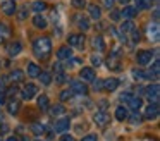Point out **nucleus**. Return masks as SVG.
Wrapping results in <instances>:
<instances>
[{"mask_svg":"<svg viewBox=\"0 0 160 141\" xmlns=\"http://www.w3.org/2000/svg\"><path fill=\"white\" fill-rule=\"evenodd\" d=\"M2 12H4L5 16H14V12H16L14 0H4V2H2Z\"/></svg>","mask_w":160,"mask_h":141,"instance_id":"obj_10","label":"nucleus"},{"mask_svg":"<svg viewBox=\"0 0 160 141\" xmlns=\"http://www.w3.org/2000/svg\"><path fill=\"white\" fill-rule=\"evenodd\" d=\"M38 141H42V139H38Z\"/></svg>","mask_w":160,"mask_h":141,"instance_id":"obj_58","label":"nucleus"},{"mask_svg":"<svg viewBox=\"0 0 160 141\" xmlns=\"http://www.w3.org/2000/svg\"><path fill=\"white\" fill-rule=\"evenodd\" d=\"M19 108H21V103H19L18 100H11V102L7 103V110H9V113H12V115H16V113L19 112Z\"/></svg>","mask_w":160,"mask_h":141,"instance_id":"obj_23","label":"nucleus"},{"mask_svg":"<svg viewBox=\"0 0 160 141\" xmlns=\"http://www.w3.org/2000/svg\"><path fill=\"white\" fill-rule=\"evenodd\" d=\"M40 72H42V71H40L38 65H36L35 62H29V64H28V76H29V78H38Z\"/></svg>","mask_w":160,"mask_h":141,"instance_id":"obj_24","label":"nucleus"},{"mask_svg":"<svg viewBox=\"0 0 160 141\" xmlns=\"http://www.w3.org/2000/svg\"><path fill=\"white\" fill-rule=\"evenodd\" d=\"M5 103V95L4 93H0V105H4Z\"/></svg>","mask_w":160,"mask_h":141,"instance_id":"obj_50","label":"nucleus"},{"mask_svg":"<svg viewBox=\"0 0 160 141\" xmlns=\"http://www.w3.org/2000/svg\"><path fill=\"white\" fill-rule=\"evenodd\" d=\"M67 81V76L64 74V72H57L55 74V83H59V84H62V83Z\"/></svg>","mask_w":160,"mask_h":141,"instance_id":"obj_38","label":"nucleus"},{"mask_svg":"<svg viewBox=\"0 0 160 141\" xmlns=\"http://www.w3.org/2000/svg\"><path fill=\"white\" fill-rule=\"evenodd\" d=\"M16 93H18V89H16V88H11V89L7 91V95H9V96H14Z\"/></svg>","mask_w":160,"mask_h":141,"instance_id":"obj_49","label":"nucleus"},{"mask_svg":"<svg viewBox=\"0 0 160 141\" xmlns=\"http://www.w3.org/2000/svg\"><path fill=\"white\" fill-rule=\"evenodd\" d=\"M71 96H72V91H71V89H64V91H60V100H62V102L69 100Z\"/></svg>","mask_w":160,"mask_h":141,"instance_id":"obj_39","label":"nucleus"},{"mask_svg":"<svg viewBox=\"0 0 160 141\" xmlns=\"http://www.w3.org/2000/svg\"><path fill=\"white\" fill-rule=\"evenodd\" d=\"M128 119H129V122H131L132 126H139V124H141V115H139L138 112H132V115L128 117Z\"/></svg>","mask_w":160,"mask_h":141,"instance_id":"obj_33","label":"nucleus"},{"mask_svg":"<svg viewBox=\"0 0 160 141\" xmlns=\"http://www.w3.org/2000/svg\"><path fill=\"white\" fill-rule=\"evenodd\" d=\"M91 83H93L95 91H102V89H103V81H100V79H97V78H95Z\"/></svg>","mask_w":160,"mask_h":141,"instance_id":"obj_37","label":"nucleus"},{"mask_svg":"<svg viewBox=\"0 0 160 141\" xmlns=\"http://www.w3.org/2000/svg\"><path fill=\"white\" fill-rule=\"evenodd\" d=\"M19 141H29V139H28V138L24 136V138H19Z\"/></svg>","mask_w":160,"mask_h":141,"instance_id":"obj_55","label":"nucleus"},{"mask_svg":"<svg viewBox=\"0 0 160 141\" xmlns=\"http://www.w3.org/2000/svg\"><path fill=\"white\" fill-rule=\"evenodd\" d=\"M21 50H22V45L19 43V41H14V43H11V45H9V48H7V52H9V55H11V57H16V55H19V53H21Z\"/></svg>","mask_w":160,"mask_h":141,"instance_id":"obj_17","label":"nucleus"},{"mask_svg":"<svg viewBox=\"0 0 160 141\" xmlns=\"http://www.w3.org/2000/svg\"><path fill=\"white\" fill-rule=\"evenodd\" d=\"M36 93H38V88H36L35 84H31V83H28V84L22 88L21 96L24 100H31V98H35V96H36Z\"/></svg>","mask_w":160,"mask_h":141,"instance_id":"obj_5","label":"nucleus"},{"mask_svg":"<svg viewBox=\"0 0 160 141\" xmlns=\"http://www.w3.org/2000/svg\"><path fill=\"white\" fill-rule=\"evenodd\" d=\"M71 91H72V95H86L88 86L79 81H71Z\"/></svg>","mask_w":160,"mask_h":141,"instance_id":"obj_7","label":"nucleus"},{"mask_svg":"<svg viewBox=\"0 0 160 141\" xmlns=\"http://www.w3.org/2000/svg\"><path fill=\"white\" fill-rule=\"evenodd\" d=\"M57 58H59V60H69V58H72V50H71V47H60L59 50H57Z\"/></svg>","mask_w":160,"mask_h":141,"instance_id":"obj_11","label":"nucleus"},{"mask_svg":"<svg viewBox=\"0 0 160 141\" xmlns=\"http://www.w3.org/2000/svg\"><path fill=\"white\" fill-rule=\"evenodd\" d=\"M78 28H79L81 31H88L90 29V21H88L86 17H78Z\"/></svg>","mask_w":160,"mask_h":141,"instance_id":"obj_30","label":"nucleus"},{"mask_svg":"<svg viewBox=\"0 0 160 141\" xmlns=\"http://www.w3.org/2000/svg\"><path fill=\"white\" fill-rule=\"evenodd\" d=\"M81 141H98V138H97V134H88V136H84Z\"/></svg>","mask_w":160,"mask_h":141,"instance_id":"obj_43","label":"nucleus"},{"mask_svg":"<svg viewBox=\"0 0 160 141\" xmlns=\"http://www.w3.org/2000/svg\"><path fill=\"white\" fill-rule=\"evenodd\" d=\"M28 7H21V10H19V19H26V16H28Z\"/></svg>","mask_w":160,"mask_h":141,"instance_id":"obj_44","label":"nucleus"},{"mask_svg":"<svg viewBox=\"0 0 160 141\" xmlns=\"http://www.w3.org/2000/svg\"><path fill=\"white\" fill-rule=\"evenodd\" d=\"M129 117V110L126 108V107H117V110H115V119L117 120H126Z\"/></svg>","mask_w":160,"mask_h":141,"instance_id":"obj_20","label":"nucleus"},{"mask_svg":"<svg viewBox=\"0 0 160 141\" xmlns=\"http://www.w3.org/2000/svg\"><path fill=\"white\" fill-rule=\"evenodd\" d=\"M5 81H7V78H0V93L5 91Z\"/></svg>","mask_w":160,"mask_h":141,"instance_id":"obj_45","label":"nucleus"},{"mask_svg":"<svg viewBox=\"0 0 160 141\" xmlns=\"http://www.w3.org/2000/svg\"><path fill=\"white\" fill-rule=\"evenodd\" d=\"M69 47H76L79 50L84 48V34H69Z\"/></svg>","mask_w":160,"mask_h":141,"instance_id":"obj_4","label":"nucleus"},{"mask_svg":"<svg viewBox=\"0 0 160 141\" xmlns=\"http://www.w3.org/2000/svg\"><path fill=\"white\" fill-rule=\"evenodd\" d=\"M7 141H19V138H16V136H11V138H7Z\"/></svg>","mask_w":160,"mask_h":141,"instance_id":"obj_53","label":"nucleus"},{"mask_svg":"<svg viewBox=\"0 0 160 141\" xmlns=\"http://www.w3.org/2000/svg\"><path fill=\"white\" fill-rule=\"evenodd\" d=\"M45 9H47V3L45 2H35V3H33V10H35V12H43Z\"/></svg>","mask_w":160,"mask_h":141,"instance_id":"obj_36","label":"nucleus"},{"mask_svg":"<svg viewBox=\"0 0 160 141\" xmlns=\"http://www.w3.org/2000/svg\"><path fill=\"white\" fill-rule=\"evenodd\" d=\"M136 14H138V9L136 7H124V10L121 12V16L124 17V19H128V21H131L132 17H136Z\"/></svg>","mask_w":160,"mask_h":141,"instance_id":"obj_16","label":"nucleus"},{"mask_svg":"<svg viewBox=\"0 0 160 141\" xmlns=\"http://www.w3.org/2000/svg\"><path fill=\"white\" fill-rule=\"evenodd\" d=\"M107 67L110 69V71H121V50H119V48H115L114 53L108 55Z\"/></svg>","mask_w":160,"mask_h":141,"instance_id":"obj_2","label":"nucleus"},{"mask_svg":"<svg viewBox=\"0 0 160 141\" xmlns=\"http://www.w3.org/2000/svg\"><path fill=\"white\" fill-rule=\"evenodd\" d=\"M53 69H55L57 72H64V65L60 64V62H57V64H53Z\"/></svg>","mask_w":160,"mask_h":141,"instance_id":"obj_47","label":"nucleus"},{"mask_svg":"<svg viewBox=\"0 0 160 141\" xmlns=\"http://www.w3.org/2000/svg\"><path fill=\"white\" fill-rule=\"evenodd\" d=\"M88 10H90V16L93 17V19H97V21L100 19V16H102V9H100L98 5H95V3H93V5L88 7Z\"/></svg>","mask_w":160,"mask_h":141,"instance_id":"obj_27","label":"nucleus"},{"mask_svg":"<svg viewBox=\"0 0 160 141\" xmlns=\"http://www.w3.org/2000/svg\"><path fill=\"white\" fill-rule=\"evenodd\" d=\"M7 79H9V81H12V83H22V79H24V72L16 69V71H12L11 74H9Z\"/></svg>","mask_w":160,"mask_h":141,"instance_id":"obj_19","label":"nucleus"},{"mask_svg":"<svg viewBox=\"0 0 160 141\" xmlns=\"http://www.w3.org/2000/svg\"><path fill=\"white\" fill-rule=\"evenodd\" d=\"M0 141H2V136H0Z\"/></svg>","mask_w":160,"mask_h":141,"instance_id":"obj_57","label":"nucleus"},{"mask_svg":"<svg viewBox=\"0 0 160 141\" xmlns=\"http://www.w3.org/2000/svg\"><path fill=\"white\" fill-rule=\"evenodd\" d=\"M138 9H150L152 7V0H136Z\"/></svg>","mask_w":160,"mask_h":141,"instance_id":"obj_35","label":"nucleus"},{"mask_svg":"<svg viewBox=\"0 0 160 141\" xmlns=\"http://www.w3.org/2000/svg\"><path fill=\"white\" fill-rule=\"evenodd\" d=\"M11 36V29H9V26H5V24H0V45L5 43V40Z\"/></svg>","mask_w":160,"mask_h":141,"instance_id":"obj_22","label":"nucleus"},{"mask_svg":"<svg viewBox=\"0 0 160 141\" xmlns=\"http://www.w3.org/2000/svg\"><path fill=\"white\" fill-rule=\"evenodd\" d=\"M33 52L38 58L47 60L50 57V52H52V41L48 38H38V40L33 43Z\"/></svg>","mask_w":160,"mask_h":141,"instance_id":"obj_1","label":"nucleus"},{"mask_svg":"<svg viewBox=\"0 0 160 141\" xmlns=\"http://www.w3.org/2000/svg\"><path fill=\"white\" fill-rule=\"evenodd\" d=\"M160 29H158V24H150L148 26V36L150 38H153V41H158V38H160Z\"/></svg>","mask_w":160,"mask_h":141,"instance_id":"obj_18","label":"nucleus"},{"mask_svg":"<svg viewBox=\"0 0 160 141\" xmlns=\"http://www.w3.org/2000/svg\"><path fill=\"white\" fill-rule=\"evenodd\" d=\"M119 86V79L115 78H108L103 81V89H107V91H115Z\"/></svg>","mask_w":160,"mask_h":141,"instance_id":"obj_15","label":"nucleus"},{"mask_svg":"<svg viewBox=\"0 0 160 141\" xmlns=\"http://www.w3.org/2000/svg\"><path fill=\"white\" fill-rule=\"evenodd\" d=\"M38 107L42 110H47L50 107V102H48V96L47 95H42V96H38Z\"/></svg>","mask_w":160,"mask_h":141,"instance_id":"obj_31","label":"nucleus"},{"mask_svg":"<svg viewBox=\"0 0 160 141\" xmlns=\"http://www.w3.org/2000/svg\"><path fill=\"white\" fill-rule=\"evenodd\" d=\"M31 131L36 134V136H40V134L45 133V126H43L42 122H33L31 124Z\"/></svg>","mask_w":160,"mask_h":141,"instance_id":"obj_29","label":"nucleus"},{"mask_svg":"<svg viewBox=\"0 0 160 141\" xmlns=\"http://www.w3.org/2000/svg\"><path fill=\"white\" fill-rule=\"evenodd\" d=\"M110 17H112V21H117L119 17H121V12H119V10H112Z\"/></svg>","mask_w":160,"mask_h":141,"instance_id":"obj_46","label":"nucleus"},{"mask_svg":"<svg viewBox=\"0 0 160 141\" xmlns=\"http://www.w3.org/2000/svg\"><path fill=\"white\" fill-rule=\"evenodd\" d=\"M69 124H71L69 117H62V119H59L53 124V131H55V133H66V131L69 129Z\"/></svg>","mask_w":160,"mask_h":141,"instance_id":"obj_8","label":"nucleus"},{"mask_svg":"<svg viewBox=\"0 0 160 141\" xmlns=\"http://www.w3.org/2000/svg\"><path fill=\"white\" fill-rule=\"evenodd\" d=\"M158 9H155V12H153V17H155V21H158Z\"/></svg>","mask_w":160,"mask_h":141,"instance_id":"obj_52","label":"nucleus"},{"mask_svg":"<svg viewBox=\"0 0 160 141\" xmlns=\"http://www.w3.org/2000/svg\"><path fill=\"white\" fill-rule=\"evenodd\" d=\"M79 76H81V79H83V81H88V83H91L95 78H97V76H95V71L91 67H83L79 71Z\"/></svg>","mask_w":160,"mask_h":141,"instance_id":"obj_12","label":"nucleus"},{"mask_svg":"<svg viewBox=\"0 0 160 141\" xmlns=\"http://www.w3.org/2000/svg\"><path fill=\"white\" fill-rule=\"evenodd\" d=\"M2 120H4V117H2V113H0V122H2Z\"/></svg>","mask_w":160,"mask_h":141,"instance_id":"obj_56","label":"nucleus"},{"mask_svg":"<svg viewBox=\"0 0 160 141\" xmlns=\"http://www.w3.org/2000/svg\"><path fill=\"white\" fill-rule=\"evenodd\" d=\"M119 2H121V3H122V5H128V3H129V2H131V0H119Z\"/></svg>","mask_w":160,"mask_h":141,"instance_id":"obj_54","label":"nucleus"},{"mask_svg":"<svg viewBox=\"0 0 160 141\" xmlns=\"http://www.w3.org/2000/svg\"><path fill=\"white\" fill-rule=\"evenodd\" d=\"M60 141H74V138L71 136V134H62V138H60Z\"/></svg>","mask_w":160,"mask_h":141,"instance_id":"obj_48","label":"nucleus"},{"mask_svg":"<svg viewBox=\"0 0 160 141\" xmlns=\"http://www.w3.org/2000/svg\"><path fill=\"white\" fill-rule=\"evenodd\" d=\"M72 5L76 7V9H83V7L86 5V0H72Z\"/></svg>","mask_w":160,"mask_h":141,"instance_id":"obj_42","label":"nucleus"},{"mask_svg":"<svg viewBox=\"0 0 160 141\" xmlns=\"http://www.w3.org/2000/svg\"><path fill=\"white\" fill-rule=\"evenodd\" d=\"M103 3L107 7H112V3H114V0H103Z\"/></svg>","mask_w":160,"mask_h":141,"instance_id":"obj_51","label":"nucleus"},{"mask_svg":"<svg viewBox=\"0 0 160 141\" xmlns=\"http://www.w3.org/2000/svg\"><path fill=\"white\" fill-rule=\"evenodd\" d=\"M33 24H35L38 29H45V28H47V19H45L43 16H40V14H38V16L33 17Z\"/></svg>","mask_w":160,"mask_h":141,"instance_id":"obj_25","label":"nucleus"},{"mask_svg":"<svg viewBox=\"0 0 160 141\" xmlns=\"http://www.w3.org/2000/svg\"><path fill=\"white\" fill-rule=\"evenodd\" d=\"M64 112H66V108H64L62 105H53L52 110H50V113H52V115H62Z\"/></svg>","mask_w":160,"mask_h":141,"instance_id":"obj_34","label":"nucleus"},{"mask_svg":"<svg viewBox=\"0 0 160 141\" xmlns=\"http://www.w3.org/2000/svg\"><path fill=\"white\" fill-rule=\"evenodd\" d=\"M145 96L150 100V102H158V96H160V86H158V84H150L148 88L145 89Z\"/></svg>","mask_w":160,"mask_h":141,"instance_id":"obj_3","label":"nucleus"},{"mask_svg":"<svg viewBox=\"0 0 160 141\" xmlns=\"http://www.w3.org/2000/svg\"><path fill=\"white\" fill-rule=\"evenodd\" d=\"M91 64H93V65H97V67H98V65L102 64V57H100V55H97V53H95V55H91Z\"/></svg>","mask_w":160,"mask_h":141,"instance_id":"obj_40","label":"nucleus"},{"mask_svg":"<svg viewBox=\"0 0 160 141\" xmlns=\"http://www.w3.org/2000/svg\"><path fill=\"white\" fill-rule=\"evenodd\" d=\"M136 60H138V64L146 65L150 60H152V52L150 50H139L138 55H136Z\"/></svg>","mask_w":160,"mask_h":141,"instance_id":"obj_9","label":"nucleus"},{"mask_svg":"<svg viewBox=\"0 0 160 141\" xmlns=\"http://www.w3.org/2000/svg\"><path fill=\"white\" fill-rule=\"evenodd\" d=\"M131 93H121V96H119V100H121V102L122 103H128L129 102V100H131Z\"/></svg>","mask_w":160,"mask_h":141,"instance_id":"obj_41","label":"nucleus"},{"mask_svg":"<svg viewBox=\"0 0 160 141\" xmlns=\"http://www.w3.org/2000/svg\"><path fill=\"white\" fill-rule=\"evenodd\" d=\"M132 78L138 79V81H143V79H148V74L143 69H132Z\"/></svg>","mask_w":160,"mask_h":141,"instance_id":"obj_28","label":"nucleus"},{"mask_svg":"<svg viewBox=\"0 0 160 141\" xmlns=\"http://www.w3.org/2000/svg\"><path fill=\"white\" fill-rule=\"evenodd\" d=\"M157 115H158V103L153 102V103H150V105L146 107L145 117H146V119H155Z\"/></svg>","mask_w":160,"mask_h":141,"instance_id":"obj_13","label":"nucleus"},{"mask_svg":"<svg viewBox=\"0 0 160 141\" xmlns=\"http://www.w3.org/2000/svg\"><path fill=\"white\" fill-rule=\"evenodd\" d=\"M128 105H129V108H131L132 112H138V110L143 107V100L139 98V96H131V100L128 102Z\"/></svg>","mask_w":160,"mask_h":141,"instance_id":"obj_14","label":"nucleus"},{"mask_svg":"<svg viewBox=\"0 0 160 141\" xmlns=\"http://www.w3.org/2000/svg\"><path fill=\"white\" fill-rule=\"evenodd\" d=\"M134 29H136V26L131 23V21H124L122 26H121V33L124 34V36H126V34H129V33H132Z\"/></svg>","mask_w":160,"mask_h":141,"instance_id":"obj_21","label":"nucleus"},{"mask_svg":"<svg viewBox=\"0 0 160 141\" xmlns=\"http://www.w3.org/2000/svg\"><path fill=\"white\" fill-rule=\"evenodd\" d=\"M38 78H40V81H42V84H45V86L52 84V76H50L48 72H40Z\"/></svg>","mask_w":160,"mask_h":141,"instance_id":"obj_32","label":"nucleus"},{"mask_svg":"<svg viewBox=\"0 0 160 141\" xmlns=\"http://www.w3.org/2000/svg\"><path fill=\"white\" fill-rule=\"evenodd\" d=\"M93 122L97 124V126H100V127H105L108 122H110V115H108L107 112H97L93 115Z\"/></svg>","mask_w":160,"mask_h":141,"instance_id":"obj_6","label":"nucleus"},{"mask_svg":"<svg viewBox=\"0 0 160 141\" xmlns=\"http://www.w3.org/2000/svg\"><path fill=\"white\" fill-rule=\"evenodd\" d=\"M91 45H93V48H95V50H98V52H103L105 50V43H103V38H102V36H95Z\"/></svg>","mask_w":160,"mask_h":141,"instance_id":"obj_26","label":"nucleus"}]
</instances>
